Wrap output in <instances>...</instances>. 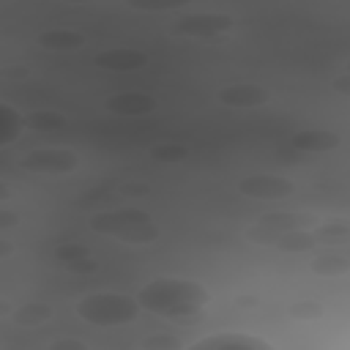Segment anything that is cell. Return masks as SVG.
I'll return each mask as SVG.
<instances>
[{"label": "cell", "instance_id": "obj_1", "mask_svg": "<svg viewBox=\"0 0 350 350\" xmlns=\"http://www.w3.org/2000/svg\"><path fill=\"white\" fill-rule=\"evenodd\" d=\"M137 301L145 312L164 320H186L202 312L211 293L202 282L186 276H156L137 290Z\"/></svg>", "mask_w": 350, "mask_h": 350}, {"label": "cell", "instance_id": "obj_2", "mask_svg": "<svg viewBox=\"0 0 350 350\" xmlns=\"http://www.w3.org/2000/svg\"><path fill=\"white\" fill-rule=\"evenodd\" d=\"M88 227L96 235L104 238H115L120 243H131V246H148L156 243L161 235V227L156 224V219L145 211V208H112V211H101L93 213Z\"/></svg>", "mask_w": 350, "mask_h": 350}, {"label": "cell", "instance_id": "obj_3", "mask_svg": "<svg viewBox=\"0 0 350 350\" xmlns=\"http://www.w3.org/2000/svg\"><path fill=\"white\" fill-rule=\"evenodd\" d=\"M74 312L82 323L96 325V328H120L129 323H137L142 306L137 295L115 293V290H98L88 293L74 304Z\"/></svg>", "mask_w": 350, "mask_h": 350}, {"label": "cell", "instance_id": "obj_4", "mask_svg": "<svg viewBox=\"0 0 350 350\" xmlns=\"http://www.w3.org/2000/svg\"><path fill=\"white\" fill-rule=\"evenodd\" d=\"M19 170L30 175H71L79 167V153L71 148H33L19 156Z\"/></svg>", "mask_w": 350, "mask_h": 350}, {"label": "cell", "instance_id": "obj_5", "mask_svg": "<svg viewBox=\"0 0 350 350\" xmlns=\"http://www.w3.org/2000/svg\"><path fill=\"white\" fill-rule=\"evenodd\" d=\"M235 19L230 14H219V11H197V14H186L180 19L172 22V33L178 36H186V38H197V41H205V38H216L227 30H232Z\"/></svg>", "mask_w": 350, "mask_h": 350}, {"label": "cell", "instance_id": "obj_6", "mask_svg": "<svg viewBox=\"0 0 350 350\" xmlns=\"http://www.w3.org/2000/svg\"><path fill=\"white\" fill-rule=\"evenodd\" d=\"M186 350H276V345L249 331H219L189 342Z\"/></svg>", "mask_w": 350, "mask_h": 350}, {"label": "cell", "instance_id": "obj_7", "mask_svg": "<svg viewBox=\"0 0 350 350\" xmlns=\"http://www.w3.org/2000/svg\"><path fill=\"white\" fill-rule=\"evenodd\" d=\"M238 191L249 200H279L295 191V183L284 175H246L238 180Z\"/></svg>", "mask_w": 350, "mask_h": 350}, {"label": "cell", "instance_id": "obj_8", "mask_svg": "<svg viewBox=\"0 0 350 350\" xmlns=\"http://www.w3.org/2000/svg\"><path fill=\"white\" fill-rule=\"evenodd\" d=\"M219 101L230 109H254L271 101V90L254 82H238V85H227L219 93Z\"/></svg>", "mask_w": 350, "mask_h": 350}, {"label": "cell", "instance_id": "obj_9", "mask_svg": "<svg viewBox=\"0 0 350 350\" xmlns=\"http://www.w3.org/2000/svg\"><path fill=\"white\" fill-rule=\"evenodd\" d=\"M104 107L112 115H120V118H142V115H150L156 109V98L142 93V90H126V93H118V96L107 98Z\"/></svg>", "mask_w": 350, "mask_h": 350}, {"label": "cell", "instance_id": "obj_10", "mask_svg": "<svg viewBox=\"0 0 350 350\" xmlns=\"http://www.w3.org/2000/svg\"><path fill=\"white\" fill-rule=\"evenodd\" d=\"M145 63H148V55L142 49H131V46H109L96 55V66H101L107 71H137Z\"/></svg>", "mask_w": 350, "mask_h": 350}, {"label": "cell", "instance_id": "obj_11", "mask_svg": "<svg viewBox=\"0 0 350 350\" xmlns=\"http://www.w3.org/2000/svg\"><path fill=\"white\" fill-rule=\"evenodd\" d=\"M339 145H342V139L334 131H317V129H312V131H298V134L290 137V148L295 153H331Z\"/></svg>", "mask_w": 350, "mask_h": 350}, {"label": "cell", "instance_id": "obj_12", "mask_svg": "<svg viewBox=\"0 0 350 350\" xmlns=\"http://www.w3.org/2000/svg\"><path fill=\"white\" fill-rule=\"evenodd\" d=\"M52 254H55V260H57L63 268H68V271H74V273H93V271L98 268L96 260L90 257L88 246L74 243V241H66V243L55 246Z\"/></svg>", "mask_w": 350, "mask_h": 350}, {"label": "cell", "instance_id": "obj_13", "mask_svg": "<svg viewBox=\"0 0 350 350\" xmlns=\"http://www.w3.org/2000/svg\"><path fill=\"white\" fill-rule=\"evenodd\" d=\"M22 129H27L22 109L11 101H0V148H11L22 137Z\"/></svg>", "mask_w": 350, "mask_h": 350}, {"label": "cell", "instance_id": "obj_14", "mask_svg": "<svg viewBox=\"0 0 350 350\" xmlns=\"http://www.w3.org/2000/svg\"><path fill=\"white\" fill-rule=\"evenodd\" d=\"M85 44L82 33L77 30H63V27H55V30H46L38 36V46L44 49H52V52H66V49H79Z\"/></svg>", "mask_w": 350, "mask_h": 350}, {"label": "cell", "instance_id": "obj_15", "mask_svg": "<svg viewBox=\"0 0 350 350\" xmlns=\"http://www.w3.org/2000/svg\"><path fill=\"white\" fill-rule=\"evenodd\" d=\"M11 320L22 328H36V325H44L46 320H52V306L49 304H41V301H30V304H22L14 309Z\"/></svg>", "mask_w": 350, "mask_h": 350}, {"label": "cell", "instance_id": "obj_16", "mask_svg": "<svg viewBox=\"0 0 350 350\" xmlns=\"http://www.w3.org/2000/svg\"><path fill=\"white\" fill-rule=\"evenodd\" d=\"M312 271H314L317 276L334 279V276H342V273L350 271V260L342 257V254H336V252H328V254H320V257L312 260Z\"/></svg>", "mask_w": 350, "mask_h": 350}, {"label": "cell", "instance_id": "obj_17", "mask_svg": "<svg viewBox=\"0 0 350 350\" xmlns=\"http://www.w3.org/2000/svg\"><path fill=\"white\" fill-rule=\"evenodd\" d=\"M25 126L30 131H57V129L66 126V118L52 112V109H36V112L25 115Z\"/></svg>", "mask_w": 350, "mask_h": 350}, {"label": "cell", "instance_id": "obj_18", "mask_svg": "<svg viewBox=\"0 0 350 350\" xmlns=\"http://www.w3.org/2000/svg\"><path fill=\"white\" fill-rule=\"evenodd\" d=\"M314 235L312 232H306V230H293V232H284L279 241H276V246L279 249H284V252H309L312 246H314Z\"/></svg>", "mask_w": 350, "mask_h": 350}, {"label": "cell", "instance_id": "obj_19", "mask_svg": "<svg viewBox=\"0 0 350 350\" xmlns=\"http://www.w3.org/2000/svg\"><path fill=\"white\" fill-rule=\"evenodd\" d=\"M142 350H186V345H183L175 334L161 331V334L145 336V339H142Z\"/></svg>", "mask_w": 350, "mask_h": 350}, {"label": "cell", "instance_id": "obj_20", "mask_svg": "<svg viewBox=\"0 0 350 350\" xmlns=\"http://www.w3.org/2000/svg\"><path fill=\"white\" fill-rule=\"evenodd\" d=\"M150 156L156 161H164V164H172V161H183L189 156V150L183 145H172V142H161L156 148H150Z\"/></svg>", "mask_w": 350, "mask_h": 350}, {"label": "cell", "instance_id": "obj_21", "mask_svg": "<svg viewBox=\"0 0 350 350\" xmlns=\"http://www.w3.org/2000/svg\"><path fill=\"white\" fill-rule=\"evenodd\" d=\"M323 312H325V309H323L317 301H298V304H290V306H287V314L295 317V320H301V323H304V320H320Z\"/></svg>", "mask_w": 350, "mask_h": 350}, {"label": "cell", "instance_id": "obj_22", "mask_svg": "<svg viewBox=\"0 0 350 350\" xmlns=\"http://www.w3.org/2000/svg\"><path fill=\"white\" fill-rule=\"evenodd\" d=\"M312 235L314 238H328V241H342V238H350V224H345V221H328V224H320Z\"/></svg>", "mask_w": 350, "mask_h": 350}, {"label": "cell", "instance_id": "obj_23", "mask_svg": "<svg viewBox=\"0 0 350 350\" xmlns=\"http://www.w3.org/2000/svg\"><path fill=\"white\" fill-rule=\"evenodd\" d=\"M46 350H88V345L82 339H77V336H57V339L49 342Z\"/></svg>", "mask_w": 350, "mask_h": 350}, {"label": "cell", "instance_id": "obj_24", "mask_svg": "<svg viewBox=\"0 0 350 350\" xmlns=\"http://www.w3.org/2000/svg\"><path fill=\"white\" fill-rule=\"evenodd\" d=\"M334 90H336V93H342V96H350V71H345V74L334 77Z\"/></svg>", "mask_w": 350, "mask_h": 350}, {"label": "cell", "instance_id": "obj_25", "mask_svg": "<svg viewBox=\"0 0 350 350\" xmlns=\"http://www.w3.org/2000/svg\"><path fill=\"white\" fill-rule=\"evenodd\" d=\"M347 71H350V60H347Z\"/></svg>", "mask_w": 350, "mask_h": 350}]
</instances>
